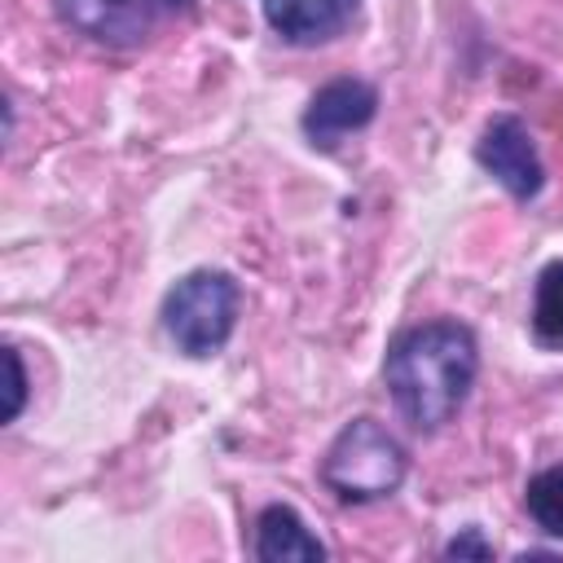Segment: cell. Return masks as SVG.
<instances>
[{
    "mask_svg": "<svg viewBox=\"0 0 563 563\" xmlns=\"http://www.w3.org/2000/svg\"><path fill=\"white\" fill-rule=\"evenodd\" d=\"M479 374V343L453 317L400 330L383 356V387L413 431H440L457 418Z\"/></svg>",
    "mask_w": 563,
    "mask_h": 563,
    "instance_id": "1",
    "label": "cell"
},
{
    "mask_svg": "<svg viewBox=\"0 0 563 563\" xmlns=\"http://www.w3.org/2000/svg\"><path fill=\"white\" fill-rule=\"evenodd\" d=\"M409 475L405 444L378 418H352L321 457V484L352 506L391 497Z\"/></svg>",
    "mask_w": 563,
    "mask_h": 563,
    "instance_id": "2",
    "label": "cell"
},
{
    "mask_svg": "<svg viewBox=\"0 0 563 563\" xmlns=\"http://www.w3.org/2000/svg\"><path fill=\"white\" fill-rule=\"evenodd\" d=\"M238 308H242V286L233 282V273L194 268L180 282H172L158 317H163V334L180 356L207 361L229 343L238 325Z\"/></svg>",
    "mask_w": 563,
    "mask_h": 563,
    "instance_id": "3",
    "label": "cell"
},
{
    "mask_svg": "<svg viewBox=\"0 0 563 563\" xmlns=\"http://www.w3.org/2000/svg\"><path fill=\"white\" fill-rule=\"evenodd\" d=\"M475 163L515 198V202H532L545 185V167L537 154V141L528 132L523 119L515 114H493L475 141Z\"/></svg>",
    "mask_w": 563,
    "mask_h": 563,
    "instance_id": "4",
    "label": "cell"
},
{
    "mask_svg": "<svg viewBox=\"0 0 563 563\" xmlns=\"http://www.w3.org/2000/svg\"><path fill=\"white\" fill-rule=\"evenodd\" d=\"M378 114V88L369 79H356V75H339L330 84H321L308 106H303V136L312 150H334L343 136L369 128Z\"/></svg>",
    "mask_w": 563,
    "mask_h": 563,
    "instance_id": "5",
    "label": "cell"
},
{
    "mask_svg": "<svg viewBox=\"0 0 563 563\" xmlns=\"http://www.w3.org/2000/svg\"><path fill=\"white\" fill-rule=\"evenodd\" d=\"M53 9L70 31L110 48L141 44L154 22V9L145 0H53Z\"/></svg>",
    "mask_w": 563,
    "mask_h": 563,
    "instance_id": "6",
    "label": "cell"
},
{
    "mask_svg": "<svg viewBox=\"0 0 563 563\" xmlns=\"http://www.w3.org/2000/svg\"><path fill=\"white\" fill-rule=\"evenodd\" d=\"M361 13V0H264V22L295 48L339 40Z\"/></svg>",
    "mask_w": 563,
    "mask_h": 563,
    "instance_id": "7",
    "label": "cell"
},
{
    "mask_svg": "<svg viewBox=\"0 0 563 563\" xmlns=\"http://www.w3.org/2000/svg\"><path fill=\"white\" fill-rule=\"evenodd\" d=\"M255 559L260 563H321L325 545L308 532L295 506L273 501L255 519Z\"/></svg>",
    "mask_w": 563,
    "mask_h": 563,
    "instance_id": "8",
    "label": "cell"
},
{
    "mask_svg": "<svg viewBox=\"0 0 563 563\" xmlns=\"http://www.w3.org/2000/svg\"><path fill=\"white\" fill-rule=\"evenodd\" d=\"M532 334L541 343H563V260H550L532 286Z\"/></svg>",
    "mask_w": 563,
    "mask_h": 563,
    "instance_id": "9",
    "label": "cell"
},
{
    "mask_svg": "<svg viewBox=\"0 0 563 563\" xmlns=\"http://www.w3.org/2000/svg\"><path fill=\"white\" fill-rule=\"evenodd\" d=\"M523 506H528V519H532L545 537L563 541V466L537 471V475L528 479V488H523Z\"/></svg>",
    "mask_w": 563,
    "mask_h": 563,
    "instance_id": "10",
    "label": "cell"
},
{
    "mask_svg": "<svg viewBox=\"0 0 563 563\" xmlns=\"http://www.w3.org/2000/svg\"><path fill=\"white\" fill-rule=\"evenodd\" d=\"M4 369H9V400H4V422H18L22 405H26V369L13 343H4Z\"/></svg>",
    "mask_w": 563,
    "mask_h": 563,
    "instance_id": "11",
    "label": "cell"
},
{
    "mask_svg": "<svg viewBox=\"0 0 563 563\" xmlns=\"http://www.w3.org/2000/svg\"><path fill=\"white\" fill-rule=\"evenodd\" d=\"M444 559H493V545L484 541L479 528H462V532L444 545Z\"/></svg>",
    "mask_w": 563,
    "mask_h": 563,
    "instance_id": "12",
    "label": "cell"
},
{
    "mask_svg": "<svg viewBox=\"0 0 563 563\" xmlns=\"http://www.w3.org/2000/svg\"><path fill=\"white\" fill-rule=\"evenodd\" d=\"M150 9H189L194 0H145Z\"/></svg>",
    "mask_w": 563,
    "mask_h": 563,
    "instance_id": "13",
    "label": "cell"
}]
</instances>
